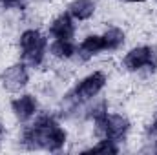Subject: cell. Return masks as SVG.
Returning a JSON list of instances; mask_svg holds the SVG:
<instances>
[{"instance_id": "8", "label": "cell", "mask_w": 157, "mask_h": 155, "mask_svg": "<svg viewBox=\"0 0 157 155\" xmlns=\"http://www.w3.org/2000/svg\"><path fill=\"white\" fill-rule=\"evenodd\" d=\"M102 51H106V44H104L102 35H97V33L86 35L84 39L80 40V44L77 46V57L82 62L91 60L93 57L101 55Z\"/></svg>"}, {"instance_id": "10", "label": "cell", "mask_w": 157, "mask_h": 155, "mask_svg": "<svg viewBox=\"0 0 157 155\" xmlns=\"http://www.w3.org/2000/svg\"><path fill=\"white\" fill-rule=\"evenodd\" d=\"M48 53L57 60H71L77 57V44L68 39H53L48 47Z\"/></svg>"}, {"instance_id": "1", "label": "cell", "mask_w": 157, "mask_h": 155, "mask_svg": "<svg viewBox=\"0 0 157 155\" xmlns=\"http://www.w3.org/2000/svg\"><path fill=\"white\" fill-rule=\"evenodd\" d=\"M48 47H49L48 37L37 28H28L18 37L20 60L28 68L37 70L44 64V60L48 57Z\"/></svg>"}, {"instance_id": "17", "label": "cell", "mask_w": 157, "mask_h": 155, "mask_svg": "<svg viewBox=\"0 0 157 155\" xmlns=\"http://www.w3.org/2000/svg\"><path fill=\"white\" fill-rule=\"evenodd\" d=\"M122 2H135V0H122Z\"/></svg>"}, {"instance_id": "7", "label": "cell", "mask_w": 157, "mask_h": 155, "mask_svg": "<svg viewBox=\"0 0 157 155\" xmlns=\"http://www.w3.org/2000/svg\"><path fill=\"white\" fill-rule=\"evenodd\" d=\"M75 33H77V24L73 20V17L64 11V13H59L51 22H49V35L53 39H68L73 40L75 39Z\"/></svg>"}, {"instance_id": "3", "label": "cell", "mask_w": 157, "mask_h": 155, "mask_svg": "<svg viewBox=\"0 0 157 155\" xmlns=\"http://www.w3.org/2000/svg\"><path fill=\"white\" fill-rule=\"evenodd\" d=\"M121 66L128 73H139V71H157V46L155 44H143L128 49L121 60Z\"/></svg>"}, {"instance_id": "11", "label": "cell", "mask_w": 157, "mask_h": 155, "mask_svg": "<svg viewBox=\"0 0 157 155\" xmlns=\"http://www.w3.org/2000/svg\"><path fill=\"white\" fill-rule=\"evenodd\" d=\"M102 39H104V44H106V51L115 53L119 49H122V46L126 44V31L119 26H110L102 33Z\"/></svg>"}, {"instance_id": "15", "label": "cell", "mask_w": 157, "mask_h": 155, "mask_svg": "<svg viewBox=\"0 0 157 155\" xmlns=\"http://www.w3.org/2000/svg\"><path fill=\"white\" fill-rule=\"evenodd\" d=\"M143 152H152V153H157V139L150 141V144L146 148H143Z\"/></svg>"}, {"instance_id": "4", "label": "cell", "mask_w": 157, "mask_h": 155, "mask_svg": "<svg viewBox=\"0 0 157 155\" xmlns=\"http://www.w3.org/2000/svg\"><path fill=\"white\" fill-rule=\"evenodd\" d=\"M108 84V75L102 71V70H95L91 73H88L86 77H82L77 84L70 89V93L77 99L80 104L99 97L102 93V89L106 88Z\"/></svg>"}, {"instance_id": "12", "label": "cell", "mask_w": 157, "mask_h": 155, "mask_svg": "<svg viewBox=\"0 0 157 155\" xmlns=\"http://www.w3.org/2000/svg\"><path fill=\"white\" fill-rule=\"evenodd\" d=\"M86 153H119L121 148L115 141H110V139H99L97 144H93L91 148L84 150Z\"/></svg>"}, {"instance_id": "14", "label": "cell", "mask_w": 157, "mask_h": 155, "mask_svg": "<svg viewBox=\"0 0 157 155\" xmlns=\"http://www.w3.org/2000/svg\"><path fill=\"white\" fill-rule=\"evenodd\" d=\"M146 131H148V135H154V137H157V115H155V119L150 122V126L146 128Z\"/></svg>"}, {"instance_id": "6", "label": "cell", "mask_w": 157, "mask_h": 155, "mask_svg": "<svg viewBox=\"0 0 157 155\" xmlns=\"http://www.w3.org/2000/svg\"><path fill=\"white\" fill-rule=\"evenodd\" d=\"M9 108L18 122H29L39 113V100L33 93H18L15 99H11Z\"/></svg>"}, {"instance_id": "13", "label": "cell", "mask_w": 157, "mask_h": 155, "mask_svg": "<svg viewBox=\"0 0 157 155\" xmlns=\"http://www.w3.org/2000/svg\"><path fill=\"white\" fill-rule=\"evenodd\" d=\"M28 0H0L2 9H22Z\"/></svg>"}, {"instance_id": "5", "label": "cell", "mask_w": 157, "mask_h": 155, "mask_svg": "<svg viewBox=\"0 0 157 155\" xmlns=\"http://www.w3.org/2000/svg\"><path fill=\"white\" fill-rule=\"evenodd\" d=\"M2 88L9 93H20L28 84H29V71L28 66L20 60L15 64H9L2 73H0Z\"/></svg>"}, {"instance_id": "9", "label": "cell", "mask_w": 157, "mask_h": 155, "mask_svg": "<svg viewBox=\"0 0 157 155\" xmlns=\"http://www.w3.org/2000/svg\"><path fill=\"white\" fill-rule=\"evenodd\" d=\"M75 22H88L97 11V0H71L66 9Z\"/></svg>"}, {"instance_id": "2", "label": "cell", "mask_w": 157, "mask_h": 155, "mask_svg": "<svg viewBox=\"0 0 157 155\" xmlns=\"http://www.w3.org/2000/svg\"><path fill=\"white\" fill-rule=\"evenodd\" d=\"M130 130H132V122L122 113L108 112L106 115L93 120V133L97 135V139H110V141H115L117 144L128 139Z\"/></svg>"}, {"instance_id": "18", "label": "cell", "mask_w": 157, "mask_h": 155, "mask_svg": "<svg viewBox=\"0 0 157 155\" xmlns=\"http://www.w3.org/2000/svg\"><path fill=\"white\" fill-rule=\"evenodd\" d=\"M154 2H157V0H154Z\"/></svg>"}, {"instance_id": "16", "label": "cell", "mask_w": 157, "mask_h": 155, "mask_svg": "<svg viewBox=\"0 0 157 155\" xmlns=\"http://www.w3.org/2000/svg\"><path fill=\"white\" fill-rule=\"evenodd\" d=\"M4 133H6V128H4V124L0 122V141L4 139Z\"/></svg>"}]
</instances>
